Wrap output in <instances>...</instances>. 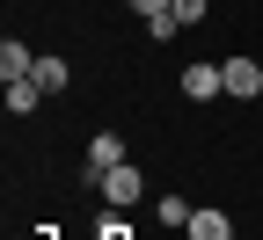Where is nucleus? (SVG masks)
<instances>
[{
	"mask_svg": "<svg viewBox=\"0 0 263 240\" xmlns=\"http://www.w3.org/2000/svg\"><path fill=\"white\" fill-rule=\"evenodd\" d=\"M190 240H234V226H227V211H190Z\"/></svg>",
	"mask_w": 263,
	"mask_h": 240,
	"instance_id": "6",
	"label": "nucleus"
},
{
	"mask_svg": "<svg viewBox=\"0 0 263 240\" xmlns=\"http://www.w3.org/2000/svg\"><path fill=\"white\" fill-rule=\"evenodd\" d=\"M29 73H37V51H29L22 37H8L0 44V80H29Z\"/></svg>",
	"mask_w": 263,
	"mask_h": 240,
	"instance_id": "5",
	"label": "nucleus"
},
{
	"mask_svg": "<svg viewBox=\"0 0 263 240\" xmlns=\"http://www.w3.org/2000/svg\"><path fill=\"white\" fill-rule=\"evenodd\" d=\"M95 240H132V226H124V211H103V226H95Z\"/></svg>",
	"mask_w": 263,
	"mask_h": 240,
	"instance_id": "10",
	"label": "nucleus"
},
{
	"mask_svg": "<svg viewBox=\"0 0 263 240\" xmlns=\"http://www.w3.org/2000/svg\"><path fill=\"white\" fill-rule=\"evenodd\" d=\"M117 160H132L124 139H117V131H95V139H88V175H81V182L95 189V182H103V167H117Z\"/></svg>",
	"mask_w": 263,
	"mask_h": 240,
	"instance_id": "3",
	"label": "nucleus"
},
{
	"mask_svg": "<svg viewBox=\"0 0 263 240\" xmlns=\"http://www.w3.org/2000/svg\"><path fill=\"white\" fill-rule=\"evenodd\" d=\"M176 8V0H132V15H139V22H154V15H168Z\"/></svg>",
	"mask_w": 263,
	"mask_h": 240,
	"instance_id": "13",
	"label": "nucleus"
},
{
	"mask_svg": "<svg viewBox=\"0 0 263 240\" xmlns=\"http://www.w3.org/2000/svg\"><path fill=\"white\" fill-rule=\"evenodd\" d=\"M219 73H227V95H234V102H256L263 95V66L256 58H219Z\"/></svg>",
	"mask_w": 263,
	"mask_h": 240,
	"instance_id": "4",
	"label": "nucleus"
},
{
	"mask_svg": "<svg viewBox=\"0 0 263 240\" xmlns=\"http://www.w3.org/2000/svg\"><path fill=\"white\" fill-rule=\"evenodd\" d=\"M66 80H73V73H66V58H44V51H37V88H44V95H59Z\"/></svg>",
	"mask_w": 263,
	"mask_h": 240,
	"instance_id": "8",
	"label": "nucleus"
},
{
	"mask_svg": "<svg viewBox=\"0 0 263 240\" xmlns=\"http://www.w3.org/2000/svg\"><path fill=\"white\" fill-rule=\"evenodd\" d=\"M37 102H44L37 73H29V80H8V117H29V110H37Z\"/></svg>",
	"mask_w": 263,
	"mask_h": 240,
	"instance_id": "7",
	"label": "nucleus"
},
{
	"mask_svg": "<svg viewBox=\"0 0 263 240\" xmlns=\"http://www.w3.org/2000/svg\"><path fill=\"white\" fill-rule=\"evenodd\" d=\"M95 197H103L110 211H132V204L146 197V175H139L132 160H117V167H103V182H95Z\"/></svg>",
	"mask_w": 263,
	"mask_h": 240,
	"instance_id": "1",
	"label": "nucleus"
},
{
	"mask_svg": "<svg viewBox=\"0 0 263 240\" xmlns=\"http://www.w3.org/2000/svg\"><path fill=\"white\" fill-rule=\"evenodd\" d=\"M183 95H190V102H212V95H227L219 58H190V66H183Z\"/></svg>",
	"mask_w": 263,
	"mask_h": 240,
	"instance_id": "2",
	"label": "nucleus"
},
{
	"mask_svg": "<svg viewBox=\"0 0 263 240\" xmlns=\"http://www.w3.org/2000/svg\"><path fill=\"white\" fill-rule=\"evenodd\" d=\"M205 8H212V0H176V22H183V29H197V22H205Z\"/></svg>",
	"mask_w": 263,
	"mask_h": 240,
	"instance_id": "12",
	"label": "nucleus"
},
{
	"mask_svg": "<svg viewBox=\"0 0 263 240\" xmlns=\"http://www.w3.org/2000/svg\"><path fill=\"white\" fill-rule=\"evenodd\" d=\"M176 29H183V22H176V8H168V15H154V22H146V37H154V44H168Z\"/></svg>",
	"mask_w": 263,
	"mask_h": 240,
	"instance_id": "11",
	"label": "nucleus"
},
{
	"mask_svg": "<svg viewBox=\"0 0 263 240\" xmlns=\"http://www.w3.org/2000/svg\"><path fill=\"white\" fill-rule=\"evenodd\" d=\"M154 219H161V226H190V197H161Z\"/></svg>",
	"mask_w": 263,
	"mask_h": 240,
	"instance_id": "9",
	"label": "nucleus"
}]
</instances>
